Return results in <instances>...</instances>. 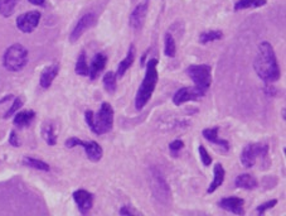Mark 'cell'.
Masks as SVG:
<instances>
[{"label":"cell","instance_id":"cell-1","mask_svg":"<svg viewBox=\"0 0 286 216\" xmlns=\"http://www.w3.org/2000/svg\"><path fill=\"white\" fill-rule=\"evenodd\" d=\"M254 67L257 76L265 82H275L280 78L281 72L274 47L266 40L259 45V53L255 58Z\"/></svg>","mask_w":286,"mask_h":216},{"label":"cell","instance_id":"cell-2","mask_svg":"<svg viewBox=\"0 0 286 216\" xmlns=\"http://www.w3.org/2000/svg\"><path fill=\"white\" fill-rule=\"evenodd\" d=\"M157 67V58H152V60L148 61L145 77L144 80H142L141 85H140L139 90H137L136 98H135V108H136L137 110H141V109L149 103L150 98H152L153 93H154L155 88H157L158 78H159Z\"/></svg>","mask_w":286,"mask_h":216},{"label":"cell","instance_id":"cell-3","mask_svg":"<svg viewBox=\"0 0 286 216\" xmlns=\"http://www.w3.org/2000/svg\"><path fill=\"white\" fill-rule=\"evenodd\" d=\"M86 123L88 128L97 134V136H104L110 133L114 126V109L109 103H102L100 106V110L95 115L93 111L87 110L85 113Z\"/></svg>","mask_w":286,"mask_h":216},{"label":"cell","instance_id":"cell-4","mask_svg":"<svg viewBox=\"0 0 286 216\" xmlns=\"http://www.w3.org/2000/svg\"><path fill=\"white\" fill-rule=\"evenodd\" d=\"M28 63V50L20 43H14L7 48L3 56V65L10 72L22 71Z\"/></svg>","mask_w":286,"mask_h":216},{"label":"cell","instance_id":"cell-5","mask_svg":"<svg viewBox=\"0 0 286 216\" xmlns=\"http://www.w3.org/2000/svg\"><path fill=\"white\" fill-rule=\"evenodd\" d=\"M242 166L246 168H252L256 164L257 159H261L265 167L270 164L269 159V144L266 143H251L247 144L240 156Z\"/></svg>","mask_w":286,"mask_h":216},{"label":"cell","instance_id":"cell-6","mask_svg":"<svg viewBox=\"0 0 286 216\" xmlns=\"http://www.w3.org/2000/svg\"><path fill=\"white\" fill-rule=\"evenodd\" d=\"M150 187L154 197L160 204L167 205L170 201V187L168 182L165 181L162 172L157 168L152 169V176H150Z\"/></svg>","mask_w":286,"mask_h":216},{"label":"cell","instance_id":"cell-7","mask_svg":"<svg viewBox=\"0 0 286 216\" xmlns=\"http://www.w3.org/2000/svg\"><path fill=\"white\" fill-rule=\"evenodd\" d=\"M188 76L194 85L207 94L212 83V67L209 65H190L187 68Z\"/></svg>","mask_w":286,"mask_h":216},{"label":"cell","instance_id":"cell-8","mask_svg":"<svg viewBox=\"0 0 286 216\" xmlns=\"http://www.w3.org/2000/svg\"><path fill=\"white\" fill-rule=\"evenodd\" d=\"M83 147L86 152V156L90 161L92 162H99L100 159L102 158V154H104V151H102L101 146L95 141H81V139L76 138V137H72V138H68L66 141V147L67 148H75V147Z\"/></svg>","mask_w":286,"mask_h":216},{"label":"cell","instance_id":"cell-9","mask_svg":"<svg viewBox=\"0 0 286 216\" xmlns=\"http://www.w3.org/2000/svg\"><path fill=\"white\" fill-rule=\"evenodd\" d=\"M96 22H97V17L95 13H86V14H83L82 17L78 19V22L76 23L72 32H71L70 42L75 43L76 40L80 39V38L82 37L83 33H85L87 29H90V28H92L93 25L96 24Z\"/></svg>","mask_w":286,"mask_h":216},{"label":"cell","instance_id":"cell-10","mask_svg":"<svg viewBox=\"0 0 286 216\" xmlns=\"http://www.w3.org/2000/svg\"><path fill=\"white\" fill-rule=\"evenodd\" d=\"M40 20V13L38 10H32L17 18V28L23 33H32L38 27Z\"/></svg>","mask_w":286,"mask_h":216},{"label":"cell","instance_id":"cell-11","mask_svg":"<svg viewBox=\"0 0 286 216\" xmlns=\"http://www.w3.org/2000/svg\"><path fill=\"white\" fill-rule=\"evenodd\" d=\"M206 95L204 91H202L201 89L197 88L196 85L192 86V88H182L174 94L173 96V103L175 105H182L184 103H189V101H197L199 99H202Z\"/></svg>","mask_w":286,"mask_h":216},{"label":"cell","instance_id":"cell-12","mask_svg":"<svg viewBox=\"0 0 286 216\" xmlns=\"http://www.w3.org/2000/svg\"><path fill=\"white\" fill-rule=\"evenodd\" d=\"M148 2H149V0H145V3L137 4L136 7H135V9L131 12V14H130L129 24L132 29H140V28L142 27V24H144L145 18H147L148 14V8H149Z\"/></svg>","mask_w":286,"mask_h":216},{"label":"cell","instance_id":"cell-13","mask_svg":"<svg viewBox=\"0 0 286 216\" xmlns=\"http://www.w3.org/2000/svg\"><path fill=\"white\" fill-rule=\"evenodd\" d=\"M73 200H75L76 205L78 206L81 214L86 215L93 205V196L86 190H77L73 192Z\"/></svg>","mask_w":286,"mask_h":216},{"label":"cell","instance_id":"cell-14","mask_svg":"<svg viewBox=\"0 0 286 216\" xmlns=\"http://www.w3.org/2000/svg\"><path fill=\"white\" fill-rule=\"evenodd\" d=\"M244 199L241 197H224L219 201V207L226 211L232 212V214H236V215H245V210H244Z\"/></svg>","mask_w":286,"mask_h":216},{"label":"cell","instance_id":"cell-15","mask_svg":"<svg viewBox=\"0 0 286 216\" xmlns=\"http://www.w3.org/2000/svg\"><path fill=\"white\" fill-rule=\"evenodd\" d=\"M218 131H219L218 126H214V128H206L203 132H202V134H203V137L209 142V143L219 147L223 152H228L229 151L228 141L218 138Z\"/></svg>","mask_w":286,"mask_h":216},{"label":"cell","instance_id":"cell-16","mask_svg":"<svg viewBox=\"0 0 286 216\" xmlns=\"http://www.w3.org/2000/svg\"><path fill=\"white\" fill-rule=\"evenodd\" d=\"M58 72H60V65L58 63H53V65L47 66L44 70L40 73L39 78V85L42 89H48L52 82L55 81V78L57 77Z\"/></svg>","mask_w":286,"mask_h":216},{"label":"cell","instance_id":"cell-17","mask_svg":"<svg viewBox=\"0 0 286 216\" xmlns=\"http://www.w3.org/2000/svg\"><path fill=\"white\" fill-rule=\"evenodd\" d=\"M107 63V56L104 53H96L95 57L92 58L90 65V71H88V76H90L91 80H96L99 77L100 73L104 71V68L106 67Z\"/></svg>","mask_w":286,"mask_h":216},{"label":"cell","instance_id":"cell-18","mask_svg":"<svg viewBox=\"0 0 286 216\" xmlns=\"http://www.w3.org/2000/svg\"><path fill=\"white\" fill-rule=\"evenodd\" d=\"M135 56H136V50H135V46L131 45L129 47V51H127L126 57H125L124 60H122L121 62L119 63L117 71L115 72V73H116L117 77H122V76L126 73V71L129 70L130 67H131L132 62H134V60H135Z\"/></svg>","mask_w":286,"mask_h":216},{"label":"cell","instance_id":"cell-19","mask_svg":"<svg viewBox=\"0 0 286 216\" xmlns=\"http://www.w3.org/2000/svg\"><path fill=\"white\" fill-rule=\"evenodd\" d=\"M224 176H226V171H224L223 166L221 163H216L213 168V181L211 182L209 187L207 189V194H213L223 184Z\"/></svg>","mask_w":286,"mask_h":216},{"label":"cell","instance_id":"cell-20","mask_svg":"<svg viewBox=\"0 0 286 216\" xmlns=\"http://www.w3.org/2000/svg\"><path fill=\"white\" fill-rule=\"evenodd\" d=\"M234 185H236V187H239V189H244L251 191V190H255L257 186H259V182H257V180L255 179L252 175L242 174L236 177V180H234Z\"/></svg>","mask_w":286,"mask_h":216},{"label":"cell","instance_id":"cell-21","mask_svg":"<svg viewBox=\"0 0 286 216\" xmlns=\"http://www.w3.org/2000/svg\"><path fill=\"white\" fill-rule=\"evenodd\" d=\"M34 118H35V113L33 110H23V111H19V113H17V115L14 116V120H13V123H14L15 126L23 129V128H27V126H29L30 123L34 120Z\"/></svg>","mask_w":286,"mask_h":216},{"label":"cell","instance_id":"cell-22","mask_svg":"<svg viewBox=\"0 0 286 216\" xmlns=\"http://www.w3.org/2000/svg\"><path fill=\"white\" fill-rule=\"evenodd\" d=\"M40 133H42L43 139H44L45 143H47L48 146L53 147L57 144V136H56V129L53 123H51V121H45V123L42 125Z\"/></svg>","mask_w":286,"mask_h":216},{"label":"cell","instance_id":"cell-23","mask_svg":"<svg viewBox=\"0 0 286 216\" xmlns=\"http://www.w3.org/2000/svg\"><path fill=\"white\" fill-rule=\"evenodd\" d=\"M23 164H24V166H27V167H30V168L38 169V171L48 172L51 169L50 164H48V163L40 161V159L32 158V157H28V156L23 158Z\"/></svg>","mask_w":286,"mask_h":216},{"label":"cell","instance_id":"cell-24","mask_svg":"<svg viewBox=\"0 0 286 216\" xmlns=\"http://www.w3.org/2000/svg\"><path fill=\"white\" fill-rule=\"evenodd\" d=\"M177 53V45L172 33L168 32L164 37V55L167 57H175Z\"/></svg>","mask_w":286,"mask_h":216},{"label":"cell","instance_id":"cell-25","mask_svg":"<svg viewBox=\"0 0 286 216\" xmlns=\"http://www.w3.org/2000/svg\"><path fill=\"white\" fill-rule=\"evenodd\" d=\"M75 71L78 76H88V71H90V68H88L87 65V58H86L85 51H82V52L80 53V56H78Z\"/></svg>","mask_w":286,"mask_h":216},{"label":"cell","instance_id":"cell-26","mask_svg":"<svg viewBox=\"0 0 286 216\" xmlns=\"http://www.w3.org/2000/svg\"><path fill=\"white\" fill-rule=\"evenodd\" d=\"M116 80H117V76L114 71H110V72L105 73L104 76V88L105 90L107 91L109 94H114L116 91Z\"/></svg>","mask_w":286,"mask_h":216},{"label":"cell","instance_id":"cell-27","mask_svg":"<svg viewBox=\"0 0 286 216\" xmlns=\"http://www.w3.org/2000/svg\"><path fill=\"white\" fill-rule=\"evenodd\" d=\"M265 4H266V0H239L234 4V10L239 12V10L250 9V8H260L264 7Z\"/></svg>","mask_w":286,"mask_h":216},{"label":"cell","instance_id":"cell-28","mask_svg":"<svg viewBox=\"0 0 286 216\" xmlns=\"http://www.w3.org/2000/svg\"><path fill=\"white\" fill-rule=\"evenodd\" d=\"M223 37V33L221 30H207V32H202L199 34V42L202 45H207L213 40H218Z\"/></svg>","mask_w":286,"mask_h":216},{"label":"cell","instance_id":"cell-29","mask_svg":"<svg viewBox=\"0 0 286 216\" xmlns=\"http://www.w3.org/2000/svg\"><path fill=\"white\" fill-rule=\"evenodd\" d=\"M18 0H0V15L9 18L14 13Z\"/></svg>","mask_w":286,"mask_h":216},{"label":"cell","instance_id":"cell-30","mask_svg":"<svg viewBox=\"0 0 286 216\" xmlns=\"http://www.w3.org/2000/svg\"><path fill=\"white\" fill-rule=\"evenodd\" d=\"M23 103H24V100H23V98H15L14 99V101H13V104H12V106L9 108V110L5 113V115H4V119H9L10 116L12 115H14L15 113H17L18 110H19L20 108L23 106Z\"/></svg>","mask_w":286,"mask_h":216},{"label":"cell","instance_id":"cell-31","mask_svg":"<svg viewBox=\"0 0 286 216\" xmlns=\"http://www.w3.org/2000/svg\"><path fill=\"white\" fill-rule=\"evenodd\" d=\"M183 147H184V142L183 141H180V139H175V141H173L172 143L169 144V151L170 153H172V156L178 157V153L182 151Z\"/></svg>","mask_w":286,"mask_h":216},{"label":"cell","instance_id":"cell-32","mask_svg":"<svg viewBox=\"0 0 286 216\" xmlns=\"http://www.w3.org/2000/svg\"><path fill=\"white\" fill-rule=\"evenodd\" d=\"M198 152H199V157H201L202 163H203L206 167L211 166L212 157L209 156V153L207 152V149L204 148V146H202V144H201V146L198 147Z\"/></svg>","mask_w":286,"mask_h":216},{"label":"cell","instance_id":"cell-33","mask_svg":"<svg viewBox=\"0 0 286 216\" xmlns=\"http://www.w3.org/2000/svg\"><path fill=\"white\" fill-rule=\"evenodd\" d=\"M276 204H277V200L276 199L270 200V201L265 202V204L259 205V206H257V209H256V212L259 215H264L265 212H266V210L272 209V207H274V206H276Z\"/></svg>","mask_w":286,"mask_h":216},{"label":"cell","instance_id":"cell-34","mask_svg":"<svg viewBox=\"0 0 286 216\" xmlns=\"http://www.w3.org/2000/svg\"><path fill=\"white\" fill-rule=\"evenodd\" d=\"M9 144L13 147H19L20 146V142L19 138H18L17 133L14 131L10 132V136H9Z\"/></svg>","mask_w":286,"mask_h":216},{"label":"cell","instance_id":"cell-35","mask_svg":"<svg viewBox=\"0 0 286 216\" xmlns=\"http://www.w3.org/2000/svg\"><path fill=\"white\" fill-rule=\"evenodd\" d=\"M139 212L136 210H132L130 206H122L120 209V215H137Z\"/></svg>","mask_w":286,"mask_h":216},{"label":"cell","instance_id":"cell-36","mask_svg":"<svg viewBox=\"0 0 286 216\" xmlns=\"http://www.w3.org/2000/svg\"><path fill=\"white\" fill-rule=\"evenodd\" d=\"M28 2L33 5H40V7H42V5H44L45 0H28Z\"/></svg>","mask_w":286,"mask_h":216}]
</instances>
